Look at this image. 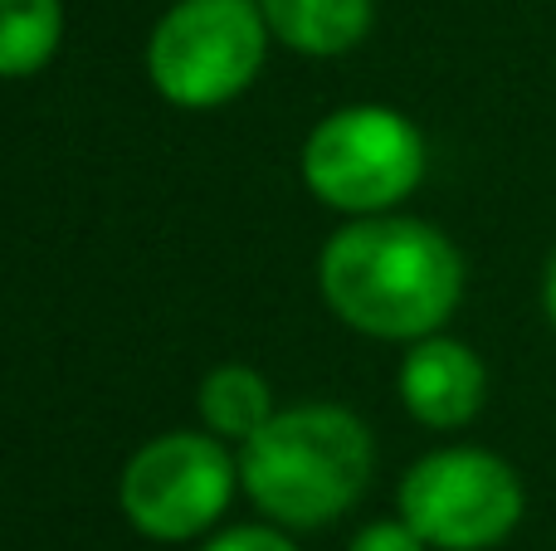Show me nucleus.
I'll list each match as a JSON object with an SVG mask.
<instances>
[{"mask_svg":"<svg viewBox=\"0 0 556 551\" xmlns=\"http://www.w3.org/2000/svg\"><path fill=\"white\" fill-rule=\"evenodd\" d=\"M401 517L440 551H483L518 527L522 484L489 449H434L405 474Z\"/></svg>","mask_w":556,"mask_h":551,"instance_id":"nucleus-5","label":"nucleus"},{"mask_svg":"<svg viewBox=\"0 0 556 551\" xmlns=\"http://www.w3.org/2000/svg\"><path fill=\"white\" fill-rule=\"evenodd\" d=\"M64 39L59 0H0V78H29Z\"/></svg>","mask_w":556,"mask_h":551,"instance_id":"nucleus-10","label":"nucleus"},{"mask_svg":"<svg viewBox=\"0 0 556 551\" xmlns=\"http://www.w3.org/2000/svg\"><path fill=\"white\" fill-rule=\"evenodd\" d=\"M260 10L278 44L313 59H332L356 49L376 20L371 0H260Z\"/></svg>","mask_w":556,"mask_h":551,"instance_id":"nucleus-8","label":"nucleus"},{"mask_svg":"<svg viewBox=\"0 0 556 551\" xmlns=\"http://www.w3.org/2000/svg\"><path fill=\"white\" fill-rule=\"evenodd\" d=\"M425 137L395 107H337L307 132L303 181L323 205L342 215H386L420 185Z\"/></svg>","mask_w":556,"mask_h":551,"instance_id":"nucleus-4","label":"nucleus"},{"mask_svg":"<svg viewBox=\"0 0 556 551\" xmlns=\"http://www.w3.org/2000/svg\"><path fill=\"white\" fill-rule=\"evenodd\" d=\"M205 551H298V547L283 533H274V527H230Z\"/></svg>","mask_w":556,"mask_h":551,"instance_id":"nucleus-12","label":"nucleus"},{"mask_svg":"<svg viewBox=\"0 0 556 551\" xmlns=\"http://www.w3.org/2000/svg\"><path fill=\"white\" fill-rule=\"evenodd\" d=\"M235 484H240V459H230L220 435L172 430L127 459L123 513L142 537L186 542L230 508Z\"/></svg>","mask_w":556,"mask_h":551,"instance_id":"nucleus-6","label":"nucleus"},{"mask_svg":"<svg viewBox=\"0 0 556 551\" xmlns=\"http://www.w3.org/2000/svg\"><path fill=\"white\" fill-rule=\"evenodd\" d=\"M425 547H430V542H425V537L401 517V523H371V527H362L346 551H425Z\"/></svg>","mask_w":556,"mask_h":551,"instance_id":"nucleus-11","label":"nucleus"},{"mask_svg":"<svg viewBox=\"0 0 556 551\" xmlns=\"http://www.w3.org/2000/svg\"><path fill=\"white\" fill-rule=\"evenodd\" d=\"M269 20L260 0H176L152 29L147 74L176 107H220L260 78Z\"/></svg>","mask_w":556,"mask_h":551,"instance_id":"nucleus-3","label":"nucleus"},{"mask_svg":"<svg viewBox=\"0 0 556 551\" xmlns=\"http://www.w3.org/2000/svg\"><path fill=\"white\" fill-rule=\"evenodd\" d=\"M323 298L346 328L420 342L444 328L464 293V259L434 225L410 215H356L317 264Z\"/></svg>","mask_w":556,"mask_h":551,"instance_id":"nucleus-1","label":"nucleus"},{"mask_svg":"<svg viewBox=\"0 0 556 551\" xmlns=\"http://www.w3.org/2000/svg\"><path fill=\"white\" fill-rule=\"evenodd\" d=\"M278 415L274 410V390L269 381L260 376L254 367H240V361H230V367H215L211 376L201 381V420L211 435L220 439H250L260 435L264 425Z\"/></svg>","mask_w":556,"mask_h":551,"instance_id":"nucleus-9","label":"nucleus"},{"mask_svg":"<svg viewBox=\"0 0 556 551\" xmlns=\"http://www.w3.org/2000/svg\"><path fill=\"white\" fill-rule=\"evenodd\" d=\"M483 361L454 337H420L401 361V400L430 430L469 425L483 406Z\"/></svg>","mask_w":556,"mask_h":551,"instance_id":"nucleus-7","label":"nucleus"},{"mask_svg":"<svg viewBox=\"0 0 556 551\" xmlns=\"http://www.w3.org/2000/svg\"><path fill=\"white\" fill-rule=\"evenodd\" d=\"M542 298H547V318L556 322V254H552V264H547V289H542Z\"/></svg>","mask_w":556,"mask_h":551,"instance_id":"nucleus-13","label":"nucleus"},{"mask_svg":"<svg viewBox=\"0 0 556 551\" xmlns=\"http://www.w3.org/2000/svg\"><path fill=\"white\" fill-rule=\"evenodd\" d=\"M371 430L342 406L278 410L240 449V484L274 523L323 527L371 484Z\"/></svg>","mask_w":556,"mask_h":551,"instance_id":"nucleus-2","label":"nucleus"}]
</instances>
